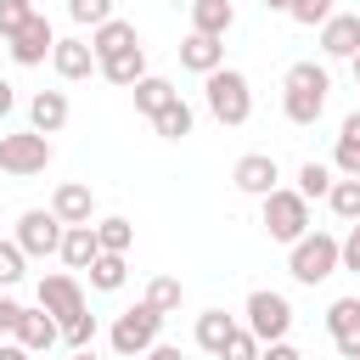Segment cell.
<instances>
[{
  "instance_id": "obj_13",
  "label": "cell",
  "mask_w": 360,
  "mask_h": 360,
  "mask_svg": "<svg viewBox=\"0 0 360 360\" xmlns=\"http://www.w3.org/2000/svg\"><path fill=\"white\" fill-rule=\"evenodd\" d=\"M51 214H56L62 225H90V214H96L90 186H84V180H62V186L51 191Z\"/></svg>"
},
{
  "instance_id": "obj_45",
  "label": "cell",
  "mask_w": 360,
  "mask_h": 360,
  "mask_svg": "<svg viewBox=\"0 0 360 360\" xmlns=\"http://www.w3.org/2000/svg\"><path fill=\"white\" fill-rule=\"evenodd\" d=\"M68 360H96V354H90V349H73V354H68Z\"/></svg>"
},
{
  "instance_id": "obj_30",
  "label": "cell",
  "mask_w": 360,
  "mask_h": 360,
  "mask_svg": "<svg viewBox=\"0 0 360 360\" xmlns=\"http://www.w3.org/2000/svg\"><path fill=\"white\" fill-rule=\"evenodd\" d=\"M326 202H332V214L338 219H360V180H332V191H326Z\"/></svg>"
},
{
  "instance_id": "obj_38",
  "label": "cell",
  "mask_w": 360,
  "mask_h": 360,
  "mask_svg": "<svg viewBox=\"0 0 360 360\" xmlns=\"http://www.w3.org/2000/svg\"><path fill=\"white\" fill-rule=\"evenodd\" d=\"M338 270H354V276H360V219H354L349 236L338 242Z\"/></svg>"
},
{
  "instance_id": "obj_22",
  "label": "cell",
  "mask_w": 360,
  "mask_h": 360,
  "mask_svg": "<svg viewBox=\"0 0 360 360\" xmlns=\"http://www.w3.org/2000/svg\"><path fill=\"white\" fill-rule=\"evenodd\" d=\"M332 169H338L343 180H360V112H349V118H343L338 146H332Z\"/></svg>"
},
{
  "instance_id": "obj_3",
  "label": "cell",
  "mask_w": 360,
  "mask_h": 360,
  "mask_svg": "<svg viewBox=\"0 0 360 360\" xmlns=\"http://www.w3.org/2000/svg\"><path fill=\"white\" fill-rule=\"evenodd\" d=\"M287 270H292V281H304V287L338 276V236H332V231H304V236L292 242Z\"/></svg>"
},
{
  "instance_id": "obj_42",
  "label": "cell",
  "mask_w": 360,
  "mask_h": 360,
  "mask_svg": "<svg viewBox=\"0 0 360 360\" xmlns=\"http://www.w3.org/2000/svg\"><path fill=\"white\" fill-rule=\"evenodd\" d=\"M11 107H17V90H11V84H6V79H0V118H6V112H11Z\"/></svg>"
},
{
  "instance_id": "obj_41",
  "label": "cell",
  "mask_w": 360,
  "mask_h": 360,
  "mask_svg": "<svg viewBox=\"0 0 360 360\" xmlns=\"http://www.w3.org/2000/svg\"><path fill=\"white\" fill-rule=\"evenodd\" d=\"M146 360H186V354H180L174 343H152V349H146Z\"/></svg>"
},
{
  "instance_id": "obj_10",
  "label": "cell",
  "mask_w": 360,
  "mask_h": 360,
  "mask_svg": "<svg viewBox=\"0 0 360 360\" xmlns=\"http://www.w3.org/2000/svg\"><path fill=\"white\" fill-rule=\"evenodd\" d=\"M51 45H56V34H51V22H45V11H34L11 39H6V56L17 62V68H39L45 56H51Z\"/></svg>"
},
{
  "instance_id": "obj_28",
  "label": "cell",
  "mask_w": 360,
  "mask_h": 360,
  "mask_svg": "<svg viewBox=\"0 0 360 360\" xmlns=\"http://www.w3.org/2000/svg\"><path fill=\"white\" fill-rule=\"evenodd\" d=\"M180 298H186V287H180L174 276H158V281H146V298H141V304H152L158 315H174Z\"/></svg>"
},
{
  "instance_id": "obj_9",
  "label": "cell",
  "mask_w": 360,
  "mask_h": 360,
  "mask_svg": "<svg viewBox=\"0 0 360 360\" xmlns=\"http://www.w3.org/2000/svg\"><path fill=\"white\" fill-rule=\"evenodd\" d=\"M39 309L56 321V326H73L79 315H84V287H79V276H39Z\"/></svg>"
},
{
  "instance_id": "obj_35",
  "label": "cell",
  "mask_w": 360,
  "mask_h": 360,
  "mask_svg": "<svg viewBox=\"0 0 360 360\" xmlns=\"http://www.w3.org/2000/svg\"><path fill=\"white\" fill-rule=\"evenodd\" d=\"M28 17H34V0H0V39H11Z\"/></svg>"
},
{
  "instance_id": "obj_11",
  "label": "cell",
  "mask_w": 360,
  "mask_h": 360,
  "mask_svg": "<svg viewBox=\"0 0 360 360\" xmlns=\"http://www.w3.org/2000/svg\"><path fill=\"white\" fill-rule=\"evenodd\" d=\"M231 180H236V191H248V197H270V191L281 186V169H276L270 152H248V158H236Z\"/></svg>"
},
{
  "instance_id": "obj_29",
  "label": "cell",
  "mask_w": 360,
  "mask_h": 360,
  "mask_svg": "<svg viewBox=\"0 0 360 360\" xmlns=\"http://www.w3.org/2000/svg\"><path fill=\"white\" fill-rule=\"evenodd\" d=\"M96 242H101V253H129V242H135V225L112 214V219H101V225H96Z\"/></svg>"
},
{
  "instance_id": "obj_25",
  "label": "cell",
  "mask_w": 360,
  "mask_h": 360,
  "mask_svg": "<svg viewBox=\"0 0 360 360\" xmlns=\"http://www.w3.org/2000/svg\"><path fill=\"white\" fill-rule=\"evenodd\" d=\"M231 332H236V321H231L225 309H202V315H197V349H208V354H219Z\"/></svg>"
},
{
  "instance_id": "obj_1",
  "label": "cell",
  "mask_w": 360,
  "mask_h": 360,
  "mask_svg": "<svg viewBox=\"0 0 360 360\" xmlns=\"http://www.w3.org/2000/svg\"><path fill=\"white\" fill-rule=\"evenodd\" d=\"M281 112H287V124H298V129H309L321 112H326V90H332V79H326V68L321 62H292L287 68V79H281Z\"/></svg>"
},
{
  "instance_id": "obj_40",
  "label": "cell",
  "mask_w": 360,
  "mask_h": 360,
  "mask_svg": "<svg viewBox=\"0 0 360 360\" xmlns=\"http://www.w3.org/2000/svg\"><path fill=\"white\" fill-rule=\"evenodd\" d=\"M17 309H22V304H11V298L0 292V332H11V326H17Z\"/></svg>"
},
{
  "instance_id": "obj_16",
  "label": "cell",
  "mask_w": 360,
  "mask_h": 360,
  "mask_svg": "<svg viewBox=\"0 0 360 360\" xmlns=\"http://www.w3.org/2000/svg\"><path fill=\"white\" fill-rule=\"evenodd\" d=\"M56 259H62L68 270H90V264L101 259L96 225H68V231H62V248H56Z\"/></svg>"
},
{
  "instance_id": "obj_34",
  "label": "cell",
  "mask_w": 360,
  "mask_h": 360,
  "mask_svg": "<svg viewBox=\"0 0 360 360\" xmlns=\"http://www.w3.org/2000/svg\"><path fill=\"white\" fill-rule=\"evenodd\" d=\"M68 17H73V22H90V28H101V22L112 17V0H68Z\"/></svg>"
},
{
  "instance_id": "obj_2",
  "label": "cell",
  "mask_w": 360,
  "mask_h": 360,
  "mask_svg": "<svg viewBox=\"0 0 360 360\" xmlns=\"http://www.w3.org/2000/svg\"><path fill=\"white\" fill-rule=\"evenodd\" d=\"M202 96H208V112L225 129H242L248 112H253V90H248V73L242 68H214L208 84H202Z\"/></svg>"
},
{
  "instance_id": "obj_33",
  "label": "cell",
  "mask_w": 360,
  "mask_h": 360,
  "mask_svg": "<svg viewBox=\"0 0 360 360\" xmlns=\"http://www.w3.org/2000/svg\"><path fill=\"white\" fill-rule=\"evenodd\" d=\"M219 360H259V338H253L248 326H236V332L225 338V349H219Z\"/></svg>"
},
{
  "instance_id": "obj_5",
  "label": "cell",
  "mask_w": 360,
  "mask_h": 360,
  "mask_svg": "<svg viewBox=\"0 0 360 360\" xmlns=\"http://www.w3.org/2000/svg\"><path fill=\"white\" fill-rule=\"evenodd\" d=\"M264 202V231H270V242H298L304 231H309V202L298 197V191H287V186H276L270 197H259Z\"/></svg>"
},
{
  "instance_id": "obj_19",
  "label": "cell",
  "mask_w": 360,
  "mask_h": 360,
  "mask_svg": "<svg viewBox=\"0 0 360 360\" xmlns=\"http://www.w3.org/2000/svg\"><path fill=\"white\" fill-rule=\"evenodd\" d=\"M231 22H236V6H231V0H191V34L225 39Z\"/></svg>"
},
{
  "instance_id": "obj_4",
  "label": "cell",
  "mask_w": 360,
  "mask_h": 360,
  "mask_svg": "<svg viewBox=\"0 0 360 360\" xmlns=\"http://www.w3.org/2000/svg\"><path fill=\"white\" fill-rule=\"evenodd\" d=\"M158 332H163V315L152 309V304H135V309H124L118 321H112V354L118 360H135V354H146L152 343H158Z\"/></svg>"
},
{
  "instance_id": "obj_44",
  "label": "cell",
  "mask_w": 360,
  "mask_h": 360,
  "mask_svg": "<svg viewBox=\"0 0 360 360\" xmlns=\"http://www.w3.org/2000/svg\"><path fill=\"white\" fill-rule=\"evenodd\" d=\"M264 11H287V0H264Z\"/></svg>"
},
{
  "instance_id": "obj_14",
  "label": "cell",
  "mask_w": 360,
  "mask_h": 360,
  "mask_svg": "<svg viewBox=\"0 0 360 360\" xmlns=\"http://www.w3.org/2000/svg\"><path fill=\"white\" fill-rule=\"evenodd\" d=\"M11 338L28 349V354H39V349H51V343H62V326L45 315V309H17V326H11Z\"/></svg>"
},
{
  "instance_id": "obj_21",
  "label": "cell",
  "mask_w": 360,
  "mask_h": 360,
  "mask_svg": "<svg viewBox=\"0 0 360 360\" xmlns=\"http://www.w3.org/2000/svg\"><path fill=\"white\" fill-rule=\"evenodd\" d=\"M28 124H34V135H56L68 124V96L62 90H39L28 101Z\"/></svg>"
},
{
  "instance_id": "obj_36",
  "label": "cell",
  "mask_w": 360,
  "mask_h": 360,
  "mask_svg": "<svg viewBox=\"0 0 360 360\" xmlns=\"http://www.w3.org/2000/svg\"><path fill=\"white\" fill-rule=\"evenodd\" d=\"M22 264H28V259H22V248H17V242H0V292L22 281Z\"/></svg>"
},
{
  "instance_id": "obj_32",
  "label": "cell",
  "mask_w": 360,
  "mask_h": 360,
  "mask_svg": "<svg viewBox=\"0 0 360 360\" xmlns=\"http://www.w3.org/2000/svg\"><path fill=\"white\" fill-rule=\"evenodd\" d=\"M287 17L304 22V28H321L332 17V0H287Z\"/></svg>"
},
{
  "instance_id": "obj_46",
  "label": "cell",
  "mask_w": 360,
  "mask_h": 360,
  "mask_svg": "<svg viewBox=\"0 0 360 360\" xmlns=\"http://www.w3.org/2000/svg\"><path fill=\"white\" fill-rule=\"evenodd\" d=\"M349 62H354V84H360V51H354V56H349Z\"/></svg>"
},
{
  "instance_id": "obj_47",
  "label": "cell",
  "mask_w": 360,
  "mask_h": 360,
  "mask_svg": "<svg viewBox=\"0 0 360 360\" xmlns=\"http://www.w3.org/2000/svg\"><path fill=\"white\" fill-rule=\"evenodd\" d=\"M174 6H191V0H174Z\"/></svg>"
},
{
  "instance_id": "obj_7",
  "label": "cell",
  "mask_w": 360,
  "mask_h": 360,
  "mask_svg": "<svg viewBox=\"0 0 360 360\" xmlns=\"http://www.w3.org/2000/svg\"><path fill=\"white\" fill-rule=\"evenodd\" d=\"M287 326H292V304H287L281 292H270V287L248 292V332L259 338V349H264V343H281Z\"/></svg>"
},
{
  "instance_id": "obj_17",
  "label": "cell",
  "mask_w": 360,
  "mask_h": 360,
  "mask_svg": "<svg viewBox=\"0 0 360 360\" xmlns=\"http://www.w3.org/2000/svg\"><path fill=\"white\" fill-rule=\"evenodd\" d=\"M51 68H56L62 79H90V73H96L90 39H56V45H51Z\"/></svg>"
},
{
  "instance_id": "obj_27",
  "label": "cell",
  "mask_w": 360,
  "mask_h": 360,
  "mask_svg": "<svg viewBox=\"0 0 360 360\" xmlns=\"http://www.w3.org/2000/svg\"><path fill=\"white\" fill-rule=\"evenodd\" d=\"M152 129H158L163 141H186V135H191V107H186V101L174 96V101H169V107H163V112L152 118Z\"/></svg>"
},
{
  "instance_id": "obj_24",
  "label": "cell",
  "mask_w": 360,
  "mask_h": 360,
  "mask_svg": "<svg viewBox=\"0 0 360 360\" xmlns=\"http://www.w3.org/2000/svg\"><path fill=\"white\" fill-rule=\"evenodd\" d=\"M174 96H180V90H174L169 79H158V73H146V79L135 84V112H146V118H158V112H163V107H169Z\"/></svg>"
},
{
  "instance_id": "obj_26",
  "label": "cell",
  "mask_w": 360,
  "mask_h": 360,
  "mask_svg": "<svg viewBox=\"0 0 360 360\" xmlns=\"http://www.w3.org/2000/svg\"><path fill=\"white\" fill-rule=\"evenodd\" d=\"M129 281V264H124V253H101L96 264H90V287L96 292H118Z\"/></svg>"
},
{
  "instance_id": "obj_12",
  "label": "cell",
  "mask_w": 360,
  "mask_h": 360,
  "mask_svg": "<svg viewBox=\"0 0 360 360\" xmlns=\"http://www.w3.org/2000/svg\"><path fill=\"white\" fill-rule=\"evenodd\" d=\"M326 332H332V343H338L343 360H360V298H332Z\"/></svg>"
},
{
  "instance_id": "obj_37",
  "label": "cell",
  "mask_w": 360,
  "mask_h": 360,
  "mask_svg": "<svg viewBox=\"0 0 360 360\" xmlns=\"http://www.w3.org/2000/svg\"><path fill=\"white\" fill-rule=\"evenodd\" d=\"M62 343H68V349H90V343H96V315L84 309L73 326H62Z\"/></svg>"
},
{
  "instance_id": "obj_39",
  "label": "cell",
  "mask_w": 360,
  "mask_h": 360,
  "mask_svg": "<svg viewBox=\"0 0 360 360\" xmlns=\"http://www.w3.org/2000/svg\"><path fill=\"white\" fill-rule=\"evenodd\" d=\"M259 360H304V354H298V349L281 338V343H264V349H259Z\"/></svg>"
},
{
  "instance_id": "obj_23",
  "label": "cell",
  "mask_w": 360,
  "mask_h": 360,
  "mask_svg": "<svg viewBox=\"0 0 360 360\" xmlns=\"http://www.w3.org/2000/svg\"><path fill=\"white\" fill-rule=\"evenodd\" d=\"M129 45H141V39H135V22H124V17H107V22L90 34L96 62H107V56H118V51H129Z\"/></svg>"
},
{
  "instance_id": "obj_8",
  "label": "cell",
  "mask_w": 360,
  "mask_h": 360,
  "mask_svg": "<svg viewBox=\"0 0 360 360\" xmlns=\"http://www.w3.org/2000/svg\"><path fill=\"white\" fill-rule=\"evenodd\" d=\"M62 231H68V225H62L51 208H28V214L17 219V236H11V242L22 248V259H51V253L62 248Z\"/></svg>"
},
{
  "instance_id": "obj_31",
  "label": "cell",
  "mask_w": 360,
  "mask_h": 360,
  "mask_svg": "<svg viewBox=\"0 0 360 360\" xmlns=\"http://www.w3.org/2000/svg\"><path fill=\"white\" fill-rule=\"evenodd\" d=\"M292 191H298V197H304V202H309V197H326V191H332V169H326V163H315V158H309V163H304V169H298V186H292Z\"/></svg>"
},
{
  "instance_id": "obj_6",
  "label": "cell",
  "mask_w": 360,
  "mask_h": 360,
  "mask_svg": "<svg viewBox=\"0 0 360 360\" xmlns=\"http://www.w3.org/2000/svg\"><path fill=\"white\" fill-rule=\"evenodd\" d=\"M45 163H51V135H34V129L0 135V174L28 180V174H45Z\"/></svg>"
},
{
  "instance_id": "obj_18",
  "label": "cell",
  "mask_w": 360,
  "mask_h": 360,
  "mask_svg": "<svg viewBox=\"0 0 360 360\" xmlns=\"http://www.w3.org/2000/svg\"><path fill=\"white\" fill-rule=\"evenodd\" d=\"M180 68H191V73H214V68H225V45L219 39H208V34H186L180 39Z\"/></svg>"
},
{
  "instance_id": "obj_15",
  "label": "cell",
  "mask_w": 360,
  "mask_h": 360,
  "mask_svg": "<svg viewBox=\"0 0 360 360\" xmlns=\"http://www.w3.org/2000/svg\"><path fill=\"white\" fill-rule=\"evenodd\" d=\"M321 51L326 56H354L360 51V11H332L321 22Z\"/></svg>"
},
{
  "instance_id": "obj_20",
  "label": "cell",
  "mask_w": 360,
  "mask_h": 360,
  "mask_svg": "<svg viewBox=\"0 0 360 360\" xmlns=\"http://www.w3.org/2000/svg\"><path fill=\"white\" fill-rule=\"evenodd\" d=\"M96 73H101V79H112V84H124V90H135V84L146 79V51H141V45H129V51H118V56L96 62Z\"/></svg>"
},
{
  "instance_id": "obj_43",
  "label": "cell",
  "mask_w": 360,
  "mask_h": 360,
  "mask_svg": "<svg viewBox=\"0 0 360 360\" xmlns=\"http://www.w3.org/2000/svg\"><path fill=\"white\" fill-rule=\"evenodd\" d=\"M0 360H28V349L22 343H0Z\"/></svg>"
}]
</instances>
